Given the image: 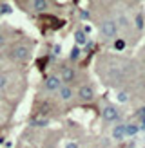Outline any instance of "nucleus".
Returning a JSON list of instances; mask_svg holds the SVG:
<instances>
[{"mask_svg": "<svg viewBox=\"0 0 145 148\" xmlns=\"http://www.w3.org/2000/svg\"><path fill=\"white\" fill-rule=\"evenodd\" d=\"M56 92H58V98L62 101H71L72 99V88L69 85H60Z\"/></svg>", "mask_w": 145, "mask_h": 148, "instance_id": "nucleus-8", "label": "nucleus"}, {"mask_svg": "<svg viewBox=\"0 0 145 148\" xmlns=\"http://www.w3.org/2000/svg\"><path fill=\"white\" fill-rule=\"evenodd\" d=\"M116 47H118V49H123V42H122V40H118V43H116Z\"/></svg>", "mask_w": 145, "mask_h": 148, "instance_id": "nucleus-17", "label": "nucleus"}, {"mask_svg": "<svg viewBox=\"0 0 145 148\" xmlns=\"http://www.w3.org/2000/svg\"><path fill=\"white\" fill-rule=\"evenodd\" d=\"M118 22L116 20H111V18H107L104 20L100 24V34L104 36V38L107 40H111V38H116V34H118Z\"/></svg>", "mask_w": 145, "mask_h": 148, "instance_id": "nucleus-2", "label": "nucleus"}, {"mask_svg": "<svg viewBox=\"0 0 145 148\" xmlns=\"http://www.w3.org/2000/svg\"><path fill=\"white\" fill-rule=\"evenodd\" d=\"M9 58L14 62H29V58H31V47L26 45V43H17V45L11 47Z\"/></svg>", "mask_w": 145, "mask_h": 148, "instance_id": "nucleus-1", "label": "nucleus"}, {"mask_svg": "<svg viewBox=\"0 0 145 148\" xmlns=\"http://www.w3.org/2000/svg\"><path fill=\"white\" fill-rule=\"evenodd\" d=\"M123 136H125V127H123V125L114 127V130H113V137H114V139H122Z\"/></svg>", "mask_w": 145, "mask_h": 148, "instance_id": "nucleus-9", "label": "nucleus"}, {"mask_svg": "<svg viewBox=\"0 0 145 148\" xmlns=\"http://www.w3.org/2000/svg\"><path fill=\"white\" fill-rule=\"evenodd\" d=\"M118 101H120V103H125V101H127V94H125V92H120V94H118Z\"/></svg>", "mask_w": 145, "mask_h": 148, "instance_id": "nucleus-14", "label": "nucleus"}, {"mask_svg": "<svg viewBox=\"0 0 145 148\" xmlns=\"http://www.w3.org/2000/svg\"><path fill=\"white\" fill-rule=\"evenodd\" d=\"M65 148H78V145H76V143H69V145L65 146Z\"/></svg>", "mask_w": 145, "mask_h": 148, "instance_id": "nucleus-16", "label": "nucleus"}, {"mask_svg": "<svg viewBox=\"0 0 145 148\" xmlns=\"http://www.w3.org/2000/svg\"><path fill=\"white\" fill-rule=\"evenodd\" d=\"M62 85V79L60 76H47L46 81H44V88H46L47 92H55L58 90V87Z\"/></svg>", "mask_w": 145, "mask_h": 148, "instance_id": "nucleus-5", "label": "nucleus"}, {"mask_svg": "<svg viewBox=\"0 0 145 148\" xmlns=\"http://www.w3.org/2000/svg\"><path fill=\"white\" fill-rule=\"evenodd\" d=\"M6 43H7L6 34H4V33H0V49H4V47H6Z\"/></svg>", "mask_w": 145, "mask_h": 148, "instance_id": "nucleus-13", "label": "nucleus"}, {"mask_svg": "<svg viewBox=\"0 0 145 148\" xmlns=\"http://www.w3.org/2000/svg\"><path fill=\"white\" fill-rule=\"evenodd\" d=\"M102 117H104L105 121L113 123V121H118V119H120V112L116 110V107H113V105H105L104 108H102Z\"/></svg>", "mask_w": 145, "mask_h": 148, "instance_id": "nucleus-4", "label": "nucleus"}, {"mask_svg": "<svg viewBox=\"0 0 145 148\" xmlns=\"http://www.w3.org/2000/svg\"><path fill=\"white\" fill-rule=\"evenodd\" d=\"M136 132H138L136 125H127V127H125V136H134Z\"/></svg>", "mask_w": 145, "mask_h": 148, "instance_id": "nucleus-11", "label": "nucleus"}, {"mask_svg": "<svg viewBox=\"0 0 145 148\" xmlns=\"http://www.w3.org/2000/svg\"><path fill=\"white\" fill-rule=\"evenodd\" d=\"M31 9L35 13H47L51 9L49 0H31Z\"/></svg>", "mask_w": 145, "mask_h": 148, "instance_id": "nucleus-6", "label": "nucleus"}, {"mask_svg": "<svg viewBox=\"0 0 145 148\" xmlns=\"http://www.w3.org/2000/svg\"><path fill=\"white\" fill-rule=\"evenodd\" d=\"M71 58H75V60L78 58V49H75V51H72V53H71Z\"/></svg>", "mask_w": 145, "mask_h": 148, "instance_id": "nucleus-15", "label": "nucleus"}, {"mask_svg": "<svg viewBox=\"0 0 145 148\" xmlns=\"http://www.w3.org/2000/svg\"><path fill=\"white\" fill-rule=\"evenodd\" d=\"M75 38H76V43H78V45H84V43L87 42L85 34H84L82 31H76V33H75Z\"/></svg>", "mask_w": 145, "mask_h": 148, "instance_id": "nucleus-10", "label": "nucleus"}, {"mask_svg": "<svg viewBox=\"0 0 145 148\" xmlns=\"http://www.w3.org/2000/svg\"><path fill=\"white\" fill-rule=\"evenodd\" d=\"M6 87H7V76L0 74V90H6Z\"/></svg>", "mask_w": 145, "mask_h": 148, "instance_id": "nucleus-12", "label": "nucleus"}, {"mask_svg": "<svg viewBox=\"0 0 145 148\" xmlns=\"http://www.w3.org/2000/svg\"><path fill=\"white\" fill-rule=\"evenodd\" d=\"M94 88H93V85H80V88H78V99L80 101H85V103H89V101H93L94 99Z\"/></svg>", "mask_w": 145, "mask_h": 148, "instance_id": "nucleus-3", "label": "nucleus"}, {"mask_svg": "<svg viewBox=\"0 0 145 148\" xmlns=\"http://www.w3.org/2000/svg\"><path fill=\"white\" fill-rule=\"evenodd\" d=\"M143 63H145V56H143Z\"/></svg>", "mask_w": 145, "mask_h": 148, "instance_id": "nucleus-18", "label": "nucleus"}, {"mask_svg": "<svg viewBox=\"0 0 145 148\" xmlns=\"http://www.w3.org/2000/svg\"><path fill=\"white\" fill-rule=\"evenodd\" d=\"M60 79L65 81V83L72 81V79H75V69L69 67V65H62V69H60Z\"/></svg>", "mask_w": 145, "mask_h": 148, "instance_id": "nucleus-7", "label": "nucleus"}]
</instances>
